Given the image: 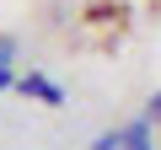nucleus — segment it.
I'll list each match as a JSON object with an SVG mask.
<instances>
[{"label":"nucleus","instance_id":"obj_1","mask_svg":"<svg viewBox=\"0 0 161 150\" xmlns=\"http://www.w3.org/2000/svg\"><path fill=\"white\" fill-rule=\"evenodd\" d=\"M16 91L32 97V102H43V107H64V86L48 81V75H16Z\"/></svg>","mask_w":161,"mask_h":150},{"label":"nucleus","instance_id":"obj_2","mask_svg":"<svg viewBox=\"0 0 161 150\" xmlns=\"http://www.w3.org/2000/svg\"><path fill=\"white\" fill-rule=\"evenodd\" d=\"M150 129H156V123H150L145 113L129 118V123H124V150H156V134H150Z\"/></svg>","mask_w":161,"mask_h":150},{"label":"nucleus","instance_id":"obj_3","mask_svg":"<svg viewBox=\"0 0 161 150\" xmlns=\"http://www.w3.org/2000/svg\"><path fill=\"white\" fill-rule=\"evenodd\" d=\"M92 150H124V129H108V134H97V139H92Z\"/></svg>","mask_w":161,"mask_h":150},{"label":"nucleus","instance_id":"obj_4","mask_svg":"<svg viewBox=\"0 0 161 150\" xmlns=\"http://www.w3.org/2000/svg\"><path fill=\"white\" fill-rule=\"evenodd\" d=\"M0 64H16V38H0Z\"/></svg>","mask_w":161,"mask_h":150},{"label":"nucleus","instance_id":"obj_5","mask_svg":"<svg viewBox=\"0 0 161 150\" xmlns=\"http://www.w3.org/2000/svg\"><path fill=\"white\" fill-rule=\"evenodd\" d=\"M0 91H16V70L11 64H0Z\"/></svg>","mask_w":161,"mask_h":150},{"label":"nucleus","instance_id":"obj_6","mask_svg":"<svg viewBox=\"0 0 161 150\" xmlns=\"http://www.w3.org/2000/svg\"><path fill=\"white\" fill-rule=\"evenodd\" d=\"M145 118H150V123H161V91H156V97L145 102Z\"/></svg>","mask_w":161,"mask_h":150}]
</instances>
